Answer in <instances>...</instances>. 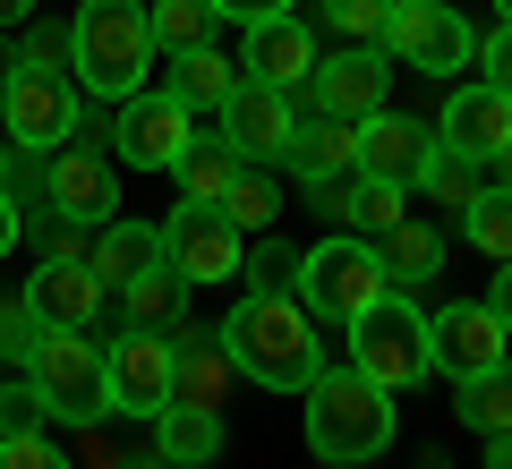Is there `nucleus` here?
I'll use <instances>...</instances> for the list:
<instances>
[{
    "instance_id": "nucleus-1",
    "label": "nucleus",
    "mask_w": 512,
    "mask_h": 469,
    "mask_svg": "<svg viewBox=\"0 0 512 469\" xmlns=\"http://www.w3.org/2000/svg\"><path fill=\"white\" fill-rule=\"evenodd\" d=\"M222 350L265 393H308V376L325 367V333H316V316L291 290H248L231 307V325H222Z\"/></svg>"
},
{
    "instance_id": "nucleus-2",
    "label": "nucleus",
    "mask_w": 512,
    "mask_h": 469,
    "mask_svg": "<svg viewBox=\"0 0 512 469\" xmlns=\"http://www.w3.org/2000/svg\"><path fill=\"white\" fill-rule=\"evenodd\" d=\"M69 69L94 103H128L154 77V18L146 0H77L69 18Z\"/></svg>"
},
{
    "instance_id": "nucleus-3",
    "label": "nucleus",
    "mask_w": 512,
    "mask_h": 469,
    "mask_svg": "<svg viewBox=\"0 0 512 469\" xmlns=\"http://www.w3.org/2000/svg\"><path fill=\"white\" fill-rule=\"evenodd\" d=\"M299 418H308V452L333 461V469H359V461H376V452L393 444V393L367 384L350 359L308 376V410Z\"/></svg>"
},
{
    "instance_id": "nucleus-4",
    "label": "nucleus",
    "mask_w": 512,
    "mask_h": 469,
    "mask_svg": "<svg viewBox=\"0 0 512 469\" xmlns=\"http://www.w3.org/2000/svg\"><path fill=\"white\" fill-rule=\"evenodd\" d=\"M26 384H35L43 418H60V427H94V418H111V384H103V342H94V325L43 333V342L26 350Z\"/></svg>"
},
{
    "instance_id": "nucleus-5",
    "label": "nucleus",
    "mask_w": 512,
    "mask_h": 469,
    "mask_svg": "<svg viewBox=\"0 0 512 469\" xmlns=\"http://www.w3.org/2000/svg\"><path fill=\"white\" fill-rule=\"evenodd\" d=\"M384 290H393L384 282V256H376V239H359V231H333L325 248L299 256V307L325 316V325H350V316L376 307Z\"/></svg>"
},
{
    "instance_id": "nucleus-6",
    "label": "nucleus",
    "mask_w": 512,
    "mask_h": 469,
    "mask_svg": "<svg viewBox=\"0 0 512 469\" xmlns=\"http://www.w3.org/2000/svg\"><path fill=\"white\" fill-rule=\"evenodd\" d=\"M342 333H350V367H359L367 384H384V393H402V384L427 376V316L410 307V290H384V299L359 307Z\"/></svg>"
},
{
    "instance_id": "nucleus-7",
    "label": "nucleus",
    "mask_w": 512,
    "mask_h": 469,
    "mask_svg": "<svg viewBox=\"0 0 512 469\" xmlns=\"http://www.w3.org/2000/svg\"><path fill=\"white\" fill-rule=\"evenodd\" d=\"M376 52L419 69V77H453V69H470L478 35H470V18H461L453 0H384V43Z\"/></svg>"
},
{
    "instance_id": "nucleus-8",
    "label": "nucleus",
    "mask_w": 512,
    "mask_h": 469,
    "mask_svg": "<svg viewBox=\"0 0 512 469\" xmlns=\"http://www.w3.org/2000/svg\"><path fill=\"white\" fill-rule=\"evenodd\" d=\"M0 128L18 154H52L77 137V77L69 69H9L0 86Z\"/></svg>"
},
{
    "instance_id": "nucleus-9",
    "label": "nucleus",
    "mask_w": 512,
    "mask_h": 469,
    "mask_svg": "<svg viewBox=\"0 0 512 469\" xmlns=\"http://www.w3.org/2000/svg\"><path fill=\"white\" fill-rule=\"evenodd\" d=\"M197 137V111L180 103V94H128L120 103V120H111V163H128V171H171L180 163V145Z\"/></svg>"
},
{
    "instance_id": "nucleus-10",
    "label": "nucleus",
    "mask_w": 512,
    "mask_h": 469,
    "mask_svg": "<svg viewBox=\"0 0 512 469\" xmlns=\"http://www.w3.org/2000/svg\"><path fill=\"white\" fill-rule=\"evenodd\" d=\"M239 256H248V231H239L222 205H180V214L163 222V265L180 273L188 290L197 282H231Z\"/></svg>"
},
{
    "instance_id": "nucleus-11",
    "label": "nucleus",
    "mask_w": 512,
    "mask_h": 469,
    "mask_svg": "<svg viewBox=\"0 0 512 469\" xmlns=\"http://www.w3.org/2000/svg\"><path fill=\"white\" fill-rule=\"evenodd\" d=\"M384 94H393V60L376 52V43H342L333 60H316V77H308V111L316 120H376L384 111Z\"/></svg>"
},
{
    "instance_id": "nucleus-12",
    "label": "nucleus",
    "mask_w": 512,
    "mask_h": 469,
    "mask_svg": "<svg viewBox=\"0 0 512 469\" xmlns=\"http://www.w3.org/2000/svg\"><path fill=\"white\" fill-rule=\"evenodd\" d=\"M103 384H111V418H163L171 410V333H137L103 342Z\"/></svg>"
},
{
    "instance_id": "nucleus-13",
    "label": "nucleus",
    "mask_w": 512,
    "mask_h": 469,
    "mask_svg": "<svg viewBox=\"0 0 512 469\" xmlns=\"http://www.w3.org/2000/svg\"><path fill=\"white\" fill-rule=\"evenodd\" d=\"M43 197H52L60 222H111L120 214V163L69 137V145H52V163H43Z\"/></svg>"
},
{
    "instance_id": "nucleus-14",
    "label": "nucleus",
    "mask_w": 512,
    "mask_h": 469,
    "mask_svg": "<svg viewBox=\"0 0 512 469\" xmlns=\"http://www.w3.org/2000/svg\"><path fill=\"white\" fill-rule=\"evenodd\" d=\"M504 342L512 333L495 325V307L487 299H461V307H436V316H427V367H436V376H487L495 359H504Z\"/></svg>"
},
{
    "instance_id": "nucleus-15",
    "label": "nucleus",
    "mask_w": 512,
    "mask_h": 469,
    "mask_svg": "<svg viewBox=\"0 0 512 469\" xmlns=\"http://www.w3.org/2000/svg\"><path fill=\"white\" fill-rule=\"evenodd\" d=\"M214 120H222V137H231L239 163H282V154H291L299 111H291V94H282V86H256V77H239L231 103H222Z\"/></svg>"
},
{
    "instance_id": "nucleus-16",
    "label": "nucleus",
    "mask_w": 512,
    "mask_h": 469,
    "mask_svg": "<svg viewBox=\"0 0 512 469\" xmlns=\"http://www.w3.org/2000/svg\"><path fill=\"white\" fill-rule=\"evenodd\" d=\"M26 316H35L43 333H77V325H94V316H103V299L111 290L94 282V265L86 256H43L35 273H26Z\"/></svg>"
},
{
    "instance_id": "nucleus-17",
    "label": "nucleus",
    "mask_w": 512,
    "mask_h": 469,
    "mask_svg": "<svg viewBox=\"0 0 512 469\" xmlns=\"http://www.w3.org/2000/svg\"><path fill=\"white\" fill-rule=\"evenodd\" d=\"M427 163H436V137H427V120H410V111H376V120H359V180L419 188Z\"/></svg>"
},
{
    "instance_id": "nucleus-18",
    "label": "nucleus",
    "mask_w": 512,
    "mask_h": 469,
    "mask_svg": "<svg viewBox=\"0 0 512 469\" xmlns=\"http://www.w3.org/2000/svg\"><path fill=\"white\" fill-rule=\"evenodd\" d=\"M239 77H256V86H282V94L316 77V35L299 26V9H291V18L248 26V43H239Z\"/></svg>"
},
{
    "instance_id": "nucleus-19",
    "label": "nucleus",
    "mask_w": 512,
    "mask_h": 469,
    "mask_svg": "<svg viewBox=\"0 0 512 469\" xmlns=\"http://www.w3.org/2000/svg\"><path fill=\"white\" fill-rule=\"evenodd\" d=\"M504 137H512V94H495V86H453V103H444V120H436V145H444V154L487 163Z\"/></svg>"
},
{
    "instance_id": "nucleus-20",
    "label": "nucleus",
    "mask_w": 512,
    "mask_h": 469,
    "mask_svg": "<svg viewBox=\"0 0 512 469\" xmlns=\"http://www.w3.org/2000/svg\"><path fill=\"white\" fill-rule=\"evenodd\" d=\"M231 350H222V333L205 325H180L171 333V401H188V410H222V393H231Z\"/></svg>"
},
{
    "instance_id": "nucleus-21",
    "label": "nucleus",
    "mask_w": 512,
    "mask_h": 469,
    "mask_svg": "<svg viewBox=\"0 0 512 469\" xmlns=\"http://www.w3.org/2000/svg\"><path fill=\"white\" fill-rule=\"evenodd\" d=\"M282 163H291L299 180H342V171H359V128L350 120H299Z\"/></svg>"
},
{
    "instance_id": "nucleus-22",
    "label": "nucleus",
    "mask_w": 512,
    "mask_h": 469,
    "mask_svg": "<svg viewBox=\"0 0 512 469\" xmlns=\"http://www.w3.org/2000/svg\"><path fill=\"white\" fill-rule=\"evenodd\" d=\"M120 307H128V325H137V333H180L188 325V282L154 256L137 282H120Z\"/></svg>"
},
{
    "instance_id": "nucleus-23",
    "label": "nucleus",
    "mask_w": 512,
    "mask_h": 469,
    "mask_svg": "<svg viewBox=\"0 0 512 469\" xmlns=\"http://www.w3.org/2000/svg\"><path fill=\"white\" fill-rule=\"evenodd\" d=\"M214 452H222V410H188V401H171V410L154 418V461L205 469Z\"/></svg>"
},
{
    "instance_id": "nucleus-24",
    "label": "nucleus",
    "mask_w": 512,
    "mask_h": 469,
    "mask_svg": "<svg viewBox=\"0 0 512 469\" xmlns=\"http://www.w3.org/2000/svg\"><path fill=\"white\" fill-rule=\"evenodd\" d=\"M154 256H163V231H154V222H120V214H111L86 265H94V282H103V290H120V282H137Z\"/></svg>"
},
{
    "instance_id": "nucleus-25",
    "label": "nucleus",
    "mask_w": 512,
    "mask_h": 469,
    "mask_svg": "<svg viewBox=\"0 0 512 469\" xmlns=\"http://www.w3.org/2000/svg\"><path fill=\"white\" fill-rule=\"evenodd\" d=\"M231 86H239V60H222L214 43H197V52H171L163 94H180L188 111H222V103H231Z\"/></svg>"
},
{
    "instance_id": "nucleus-26",
    "label": "nucleus",
    "mask_w": 512,
    "mask_h": 469,
    "mask_svg": "<svg viewBox=\"0 0 512 469\" xmlns=\"http://www.w3.org/2000/svg\"><path fill=\"white\" fill-rule=\"evenodd\" d=\"M171 180H180V205H222V188L239 180L231 137H188V145H180V163H171Z\"/></svg>"
},
{
    "instance_id": "nucleus-27",
    "label": "nucleus",
    "mask_w": 512,
    "mask_h": 469,
    "mask_svg": "<svg viewBox=\"0 0 512 469\" xmlns=\"http://www.w3.org/2000/svg\"><path fill=\"white\" fill-rule=\"evenodd\" d=\"M376 256H384V282L393 290H419V282L444 273V239L427 231V222H393V231L376 239Z\"/></svg>"
},
{
    "instance_id": "nucleus-28",
    "label": "nucleus",
    "mask_w": 512,
    "mask_h": 469,
    "mask_svg": "<svg viewBox=\"0 0 512 469\" xmlns=\"http://www.w3.org/2000/svg\"><path fill=\"white\" fill-rule=\"evenodd\" d=\"M461 427L470 435H512V359H495L487 376H461Z\"/></svg>"
},
{
    "instance_id": "nucleus-29",
    "label": "nucleus",
    "mask_w": 512,
    "mask_h": 469,
    "mask_svg": "<svg viewBox=\"0 0 512 469\" xmlns=\"http://www.w3.org/2000/svg\"><path fill=\"white\" fill-rule=\"evenodd\" d=\"M461 239H470L487 265H512V188H478L461 205Z\"/></svg>"
},
{
    "instance_id": "nucleus-30",
    "label": "nucleus",
    "mask_w": 512,
    "mask_h": 469,
    "mask_svg": "<svg viewBox=\"0 0 512 469\" xmlns=\"http://www.w3.org/2000/svg\"><path fill=\"white\" fill-rule=\"evenodd\" d=\"M222 214H231L248 239H256V231H274V214H282V188H274V171H265V163H239V180L222 188Z\"/></svg>"
},
{
    "instance_id": "nucleus-31",
    "label": "nucleus",
    "mask_w": 512,
    "mask_h": 469,
    "mask_svg": "<svg viewBox=\"0 0 512 469\" xmlns=\"http://www.w3.org/2000/svg\"><path fill=\"white\" fill-rule=\"evenodd\" d=\"M146 18H154V52H197V43H214V9L205 0H146Z\"/></svg>"
},
{
    "instance_id": "nucleus-32",
    "label": "nucleus",
    "mask_w": 512,
    "mask_h": 469,
    "mask_svg": "<svg viewBox=\"0 0 512 469\" xmlns=\"http://www.w3.org/2000/svg\"><path fill=\"white\" fill-rule=\"evenodd\" d=\"M410 188H393V180H359V197H350V222H359V239H384L393 222H410Z\"/></svg>"
},
{
    "instance_id": "nucleus-33",
    "label": "nucleus",
    "mask_w": 512,
    "mask_h": 469,
    "mask_svg": "<svg viewBox=\"0 0 512 469\" xmlns=\"http://www.w3.org/2000/svg\"><path fill=\"white\" fill-rule=\"evenodd\" d=\"M239 273H248V290H291V282H299V256L282 248V239L256 231V239H248V256H239Z\"/></svg>"
},
{
    "instance_id": "nucleus-34",
    "label": "nucleus",
    "mask_w": 512,
    "mask_h": 469,
    "mask_svg": "<svg viewBox=\"0 0 512 469\" xmlns=\"http://www.w3.org/2000/svg\"><path fill=\"white\" fill-rule=\"evenodd\" d=\"M316 18L342 43H384V0H316Z\"/></svg>"
},
{
    "instance_id": "nucleus-35",
    "label": "nucleus",
    "mask_w": 512,
    "mask_h": 469,
    "mask_svg": "<svg viewBox=\"0 0 512 469\" xmlns=\"http://www.w3.org/2000/svg\"><path fill=\"white\" fill-rule=\"evenodd\" d=\"M0 469H77V461L43 427H26V435H0Z\"/></svg>"
},
{
    "instance_id": "nucleus-36",
    "label": "nucleus",
    "mask_w": 512,
    "mask_h": 469,
    "mask_svg": "<svg viewBox=\"0 0 512 469\" xmlns=\"http://www.w3.org/2000/svg\"><path fill=\"white\" fill-rule=\"evenodd\" d=\"M427 197H444L461 214V205L478 197V163H461V154H444V145H436V163H427Z\"/></svg>"
},
{
    "instance_id": "nucleus-37",
    "label": "nucleus",
    "mask_w": 512,
    "mask_h": 469,
    "mask_svg": "<svg viewBox=\"0 0 512 469\" xmlns=\"http://www.w3.org/2000/svg\"><path fill=\"white\" fill-rule=\"evenodd\" d=\"M35 342H43V325L26 316V299H9V307H0V359L26 367V350H35Z\"/></svg>"
},
{
    "instance_id": "nucleus-38",
    "label": "nucleus",
    "mask_w": 512,
    "mask_h": 469,
    "mask_svg": "<svg viewBox=\"0 0 512 469\" xmlns=\"http://www.w3.org/2000/svg\"><path fill=\"white\" fill-rule=\"evenodd\" d=\"M26 427H43L35 384H0V435H26Z\"/></svg>"
},
{
    "instance_id": "nucleus-39",
    "label": "nucleus",
    "mask_w": 512,
    "mask_h": 469,
    "mask_svg": "<svg viewBox=\"0 0 512 469\" xmlns=\"http://www.w3.org/2000/svg\"><path fill=\"white\" fill-rule=\"evenodd\" d=\"M214 18H231V26H265V18H291L299 0H205Z\"/></svg>"
},
{
    "instance_id": "nucleus-40",
    "label": "nucleus",
    "mask_w": 512,
    "mask_h": 469,
    "mask_svg": "<svg viewBox=\"0 0 512 469\" xmlns=\"http://www.w3.org/2000/svg\"><path fill=\"white\" fill-rule=\"evenodd\" d=\"M478 60H487V77H478V86H495V94H512V26H495V35L478 43Z\"/></svg>"
},
{
    "instance_id": "nucleus-41",
    "label": "nucleus",
    "mask_w": 512,
    "mask_h": 469,
    "mask_svg": "<svg viewBox=\"0 0 512 469\" xmlns=\"http://www.w3.org/2000/svg\"><path fill=\"white\" fill-rule=\"evenodd\" d=\"M26 69H69V26H35V43H26Z\"/></svg>"
},
{
    "instance_id": "nucleus-42",
    "label": "nucleus",
    "mask_w": 512,
    "mask_h": 469,
    "mask_svg": "<svg viewBox=\"0 0 512 469\" xmlns=\"http://www.w3.org/2000/svg\"><path fill=\"white\" fill-rule=\"evenodd\" d=\"M308 188H316V214L350 222V197H359V188H342V180H308Z\"/></svg>"
},
{
    "instance_id": "nucleus-43",
    "label": "nucleus",
    "mask_w": 512,
    "mask_h": 469,
    "mask_svg": "<svg viewBox=\"0 0 512 469\" xmlns=\"http://www.w3.org/2000/svg\"><path fill=\"white\" fill-rule=\"evenodd\" d=\"M18 231H26V214H18V197L0 188V256H18Z\"/></svg>"
},
{
    "instance_id": "nucleus-44",
    "label": "nucleus",
    "mask_w": 512,
    "mask_h": 469,
    "mask_svg": "<svg viewBox=\"0 0 512 469\" xmlns=\"http://www.w3.org/2000/svg\"><path fill=\"white\" fill-rule=\"evenodd\" d=\"M487 307H495V325L512 333V265H495V299H487Z\"/></svg>"
},
{
    "instance_id": "nucleus-45",
    "label": "nucleus",
    "mask_w": 512,
    "mask_h": 469,
    "mask_svg": "<svg viewBox=\"0 0 512 469\" xmlns=\"http://www.w3.org/2000/svg\"><path fill=\"white\" fill-rule=\"evenodd\" d=\"M487 163H495V188H512V137H504V145H495Z\"/></svg>"
},
{
    "instance_id": "nucleus-46",
    "label": "nucleus",
    "mask_w": 512,
    "mask_h": 469,
    "mask_svg": "<svg viewBox=\"0 0 512 469\" xmlns=\"http://www.w3.org/2000/svg\"><path fill=\"white\" fill-rule=\"evenodd\" d=\"M487 469H512V435H487Z\"/></svg>"
},
{
    "instance_id": "nucleus-47",
    "label": "nucleus",
    "mask_w": 512,
    "mask_h": 469,
    "mask_svg": "<svg viewBox=\"0 0 512 469\" xmlns=\"http://www.w3.org/2000/svg\"><path fill=\"white\" fill-rule=\"evenodd\" d=\"M35 18V0H0V26H26Z\"/></svg>"
},
{
    "instance_id": "nucleus-48",
    "label": "nucleus",
    "mask_w": 512,
    "mask_h": 469,
    "mask_svg": "<svg viewBox=\"0 0 512 469\" xmlns=\"http://www.w3.org/2000/svg\"><path fill=\"white\" fill-rule=\"evenodd\" d=\"M9 69H18V60H9V52H0V86H9Z\"/></svg>"
},
{
    "instance_id": "nucleus-49",
    "label": "nucleus",
    "mask_w": 512,
    "mask_h": 469,
    "mask_svg": "<svg viewBox=\"0 0 512 469\" xmlns=\"http://www.w3.org/2000/svg\"><path fill=\"white\" fill-rule=\"evenodd\" d=\"M128 469H171V461H128Z\"/></svg>"
},
{
    "instance_id": "nucleus-50",
    "label": "nucleus",
    "mask_w": 512,
    "mask_h": 469,
    "mask_svg": "<svg viewBox=\"0 0 512 469\" xmlns=\"http://www.w3.org/2000/svg\"><path fill=\"white\" fill-rule=\"evenodd\" d=\"M504 26H512V0H504Z\"/></svg>"
}]
</instances>
